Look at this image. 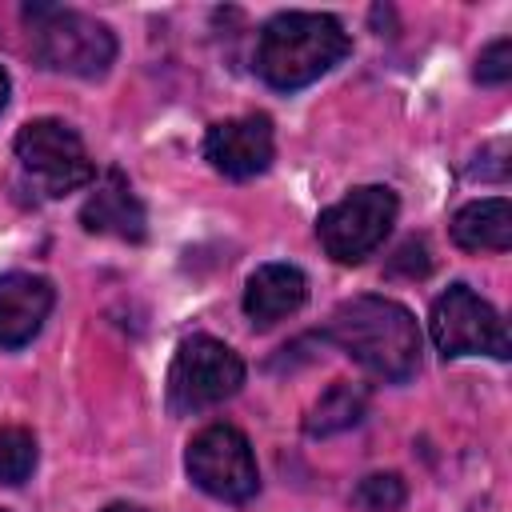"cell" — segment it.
<instances>
[{"mask_svg":"<svg viewBox=\"0 0 512 512\" xmlns=\"http://www.w3.org/2000/svg\"><path fill=\"white\" fill-rule=\"evenodd\" d=\"M308 300V280L296 264H260L244 288V312L256 328L292 316Z\"/></svg>","mask_w":512,"mask_h":512,"instance_id":"cell-12","label":"cell"},{"mask_svg":"<svg viewBox=\"0 0 512 512\" xmlns=\"http://www.w3.org/2000/svg\"><path fill=\"white\" fill-rule=\"evenodd\" d=\"M404 480L396 472H372L352 488V504L364 512H396L404 504Z\"/></svg>","mask_w":512,"mask_h":512,"instance_id":"cell-16","label":"cell"},{"mask_svg":"<svg viewBox=\"0 0 512 512\" xmlns=\"http://www.w3.org/2000/svg\"><path fill=\"white\" fill-rule=\"evenodd\" d=\"M184 468H188V476H192L196 488H204L208 496L228 500V504L252 500L256 488H260L252 444L232 424H208V428H200L188 440Z\"/></svg>","mask_w":512,"mask_h":512,"instance_id":"cell-7","label":"cell"},{"mask_svg":"<svg viewBox=\"0 0 512 512\" xmlns=\"http://www.w3.org/2000/svg\"><path fill=\"white\" fill-rule=\"evenodd\" d=\"M364 412H368V392H364L360 384H352V380H336V384L312 404L304 428H308V436H332V432H344V428L360 424Z\"/></svg>","mask_w":512,"mask_h":512,"instance_id":"cell-14","label":"cell"},{"mask_svg":"<svg viewBox=\"0 0 512 512\" xmlns=\"http://www.w3.org/2000/svg\"><path fill=\"white\" fill-rule=\"evenodd\" d=\"M276 140L268 116H232L208 128L204 160L228 180H252L272 164Z\"/></svg>","mask_w":512,"mask_h":512,"instance_id":"cell-9","label":"cell"},{"mask_svg":"<svg viewBox=\"0 0 512 512\" xmlns=\"http://www.w3.org/2000/svg\"><path fill=\"white\" fill-rule=\"evenodd\" d=\"M324 336L380 380H408L420 368L416 316L388 296H352L336 304Z\"/></svg>","mask_w":512,"mask_h":512,"instance_id":"cell-1","label":"cell"},{"mask_svg":"<svg viewBox=\"0 0 512 512\" xmlns=\"http://www.w3.org/2000/svg\"><path fill=\"white\" fill-rule=\"evenodd\" d=\"M348 56V32L324 12H280L260 28L256 72L280 92H296L320 80L332 64Z\"/></svg>","mask_w":512,"mask_h":512,"instance_id":"cell-2","label":"cell"},{"mask_svg":"<svg viewBox=\"0 0 512 512\" xmlns=\"http://www.w3.org/2000/svg\"><path fill=\"white\" fill-rule=\"evenodd\" d=\"M244 384V360L212 340V336H188L168 368V408L172 412H200L228 396H236Z\"/></svg>","mask_w":512,"mask_h":512,"instance_id":"cell-6","label":"cell"},{"mask_svg":"<svg viewBox=\"0 0 512 512\" xmlns=\"http://www.w3.org/2000/svg\"><path fill=\"white\" fill-rule=\"evenodd\" d=\"M452 240L464 252H508L512 248V204L504 196H484L452 216Z\"/></svg>","mask_w":512,"mask_h":512,"instance_id":"cell-13","label":"cell"},{"mask_svg":"<svg viewBox=\"0 0 512 512\" xmlns=\"http://www.w3.org/2000/svg\"><path fill=\"white\" fill-rule=\"evenodd\" d=\"M80 224H84V232L116 236V240H144V232H148L144 204L136 200V192L128 188V180L116 168L104 172V180L96 184V192L84 200Z\"/></svg>","mask_w":512,"mask_h":512,"instance_id":"cell-11","label":"cell"},{"mask_svg":"<svg viewBox=\"0 0 512 512\" xmlns=\"http://www.w3.org/2000/svg\"><path fill=\"white\" fill-rule=\"evenodd\" d=\"M428 328H432V340H436V348L444 356L484 352V356L508 360V352H512L508 328H504L500 312L484 296H476L468 284H452L448 292L436 296Z\"/></svg>","mask_w":512,"mask_h":512,"instance_id":"cell-8","label":"cell"},{"mask_svg":"<svg viewBox=\"0 0 512 512\" xmlns=\"http://www.w3.org/2000/svg\"><path fill=\"white\" fill-rule=\"evenodd\" d=\"M396 192L384 184H364L352 188L344 200H336L332 208L320 212L316 220V236L324 244V252L336 264H360L368 252H376L396 220Z\"/></svg>","mask_w":512,"mask_h":512,"instance_id":"cell-4","label":"cell"},{"mask_svg":"<svg viewBox=\"0 0 512 512\" xmlns=\"http://www.w3.org/2000/svg\"><path fill=\"white\" fill-rule=\"evenodd\" d=\"M52 284L32 272H4L0 276V348L28 344L52 312Z\"/></svg>","mask_w":512,"mask_h":512,"instance_id":"cell-10","label":"cell"},{"mask_svg":"<svg viewBox=\"0 0 512 512\" xmlns=\"http://www.w3.org/2000/svg\"><path fill=\"white\" fill-rule=\"evenodd\" d=\"M104 512H144V508H136V504H108Z\"/></svg>","mask_w":512,"mask_h":512,"instance_id":"cell-19","label":"cell"},{"mask_svg":"<svg viewBox=\"0 0 512 512\" xmlns=\"http://www.w3.org/2000/svg\"><path fill=\"white\" fill-rule=\"evenodd\" d=\"M8 92H12V84H8V72L0 68V112H4V104H8Z\"/></svg>","mask_w":512,"mask_h":512,"instance_id":"cell-18","label":"cell"},{"mask_svg":"<svg viewBox=\"0 0 512 512\" xmlns=\"http://www.w3.org/2000/svg\"><path fill=\"white\" fill-rule=\"evenodd\" d=\"M480 84H508L512 80V40L500 36L492 40L480 56H476V72H472Z\"/></svg>","mask_w":512,"mask_h":512,"instance_id":"cell-17","label":"cell"},{"mask_svg":"<svg viewBox=\"0 0 512 512\" xmlns=\"http://www.w3.org/2000/svg\"><path fill=\"white\" fill-rule=\"evenodd\" d=\"M36 468V436L16 424H0V484L16 488Z\"/></svg>","mask_w":512,"mask_h":512,"instance_id":"cell-15","label":"cell"},{"mask_svg":"<svg viewBox=\"0 0 512 512\" xmlns=\"http://www.w3.org/2000/svg\"><path fill=\"white\" fill-rule=\"evenodd\" d=\"M16 160L20 168L40 184L44 196H64V192H76L92 180V156L80 140V132L56 116H40V120H28L20 132H16Z\"/></svg>","mask_w":512,"mask_h":512,"instance_id":"cell-5","label":"cell"},{"mask_svg":"<svg viewBox=\"0 0 512 512\" xmlns=\"http://www.w3.org/2000/svg\"><path fill=\"white\" fill-rule=\"evenodd\" d=\"M24 20H28L36 60L52 72L96 80L116 60V36L108 32V24H100L88 12L60 8V4H28Z\"/></svg>","mask_w":512,"mask_h":512,"instance_id":"cell-3","label":"cell"}]
</instances>
